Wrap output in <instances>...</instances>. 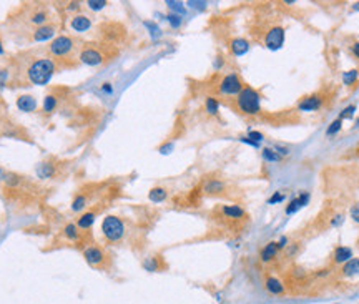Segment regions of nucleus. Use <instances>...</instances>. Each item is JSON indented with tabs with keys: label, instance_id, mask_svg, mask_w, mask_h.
I'll return each mask as SVG.
<instances>
[{
	"label": "nucleus",
	"instance_id": "nucleus-1",
	"mask_svg": "<svg viewBox=\"0 0 359 304\" xmlns=\"http://www.w3.org/2000/svg\"><path fill=\"white\" fill-rule=\"evenodd\" d=\"M55 62L50 58H39L32 62V65L27 68V76L30 84L34 85H47L55 74Z\"/></svg>",
	"mask_w": 359,
	"mask_h": 304
},
{
	"label": "nucleus",
	"instance_id": "nucleus-2",
	"mask_svg": "<svg viewBox=\"0 0 359 304\" xmlns=\"http://www.w3.org/2000/svg\"><path fill=\"white\" fill-rule=\"evenodd\" d=\"M236 105L238 110L244 113V115H259V112H261V95L253 86H244L236 96Z\"/></svg>",
	"mask_w": 359,
	"mask_h": 304
},
{
	"label": "nucleus",
	"instance_id": "nucleus-3",
	"mask_svg": "<svg viewBox=\"0 0 359 304\" xmlns=\"http://www.w3.org/2000/svg\"><path fill=\"white\" fill-rule=\"evenodd\" d=\"M127 228L122 218H118L115 214H108L103 218L102 223V234L105 236V240L108 243H120L125 238Z\"/></svg>",
	"mask_w": 359,
	"mask_h": 304
},
{
	"label": "nucleus",
	"instance_id": "nucleus-4",
	"mask_svg": "<svg viewBox=\"0 0 359 304\" xmlns=\"http://www.w3.org/2000/svg\"><path fill=\"white\" fill-rule=\"evenodd\" d=\"M75 48V40L69 37V35H59L57 38L52 40L49 52L52 56L55 58H67L72 55V52Z\"/></svg>",
	"mask_w": 359,
	"mask_h": 304
},
{
	"label": "nucleus",
	"instance_id": "nucleus-5",
	"mask_svg": "<svg viewBox=\"0 0 359 304\" xmlns=\"http://www.w3.org/2000/svg\"><path fill=\"white\" fill-rule=\"evenodd\" d=\"M243 88H244L243 80L238 74H228L223 76L220 80V84H218V92L225 96H233V95L238 96V94Z\"/></svg>",
	"mask_w": 359,
	"mask_h": 304
},
{
	"label": "nucleus",
	"instance_id": "nucleus-6",
	"mask_svg": "<svg viewBox=\"0 0 359 304\" xmlns=\"http://www.w3.org/2000/svg\"><path fill=\"white\" fill-rule=\"evenodd\" d=\"M284 37H286L284 28L281 27V25H274V27H271L266 32V37H264V45H266V48L276 52V50H279L284 45Z\"/></svg>",
	"mask_w": 359,
	"mask_h": 304
},
{
	"label": "nucleus",
	"instance_id": "nucleus-7",
	"mask_svg": "<svg viewBox=\"0 0 359 304\" xmlns=\"http://www.w3.org/2000/svg\"><path fill=\"white\" fill-rule=\"evenodd\" d=\"M83 258H85V261L90 266L102 268L107 261V253L100 246H87V248L83 250Z\"/></svg>",
	"mask_w": 359,
	"mask_h": 304
},
{
	"label": "nucleus",
	"instance_id": "nucleus-8",
	"mask_svg": "<svg viewBox=\"0 0 359 304\" xmlns=\"http://www.w3.org/2000/svg\"><path fill=\"white\" fill-rule=\"evenodd\" d=\"M79 58L82 64L85 65H90V66H97V65H102L103 60H105V56L98 48L95 47H90V45H85V47L82 48Z\"/></svg>",
	"mask_w": 359,
	"mask_h": 304
},
{
	"label": "nucleus",
	"instance_id": "nucleus-9",
	"mask_svg": "<svg viewBox=\"0 0 359 304\" xmlns=\"http://www.w3.org/2000/svg\"><path fill=\"white\" fill-rule=\"evenodd\" d=\"M324 105V95L322 94H313L304 98H301L298 103V112H318L319 108Z\"/></svg>",
	"mask_w": 359,
	"mask_h": 304
},
{
	"label": "nucleus",
	"instance_id": "nucleus-10",
	"mask_svg": "<svg viewBox=\"0 0 359 304\" xmlns=\"http://www.w3.org/2000/svg\"><path fill=\"white\" fill-rule=\"evenodd\" d=\"M309 200H311V194H309L308 192H301L298 196H294V198L288 203V206H286V214H294V213H298L301 208H304V206L309 203Z\"/></svg>",
	"mask_w": 359,
	"mask_h": 304
},
{
	"label": "nucleus",
	"instance_id": "nucleus-11",
	"mask_svg": "<svg viewBox=\"0 0 359 304\" xmlns=\"http://www.w3.org/2000/svg\"><path fill=\"white\" fill-rule=\"evenodd\" d=\"M264 288H266V291L273 296H283L286 292L284 282L276 276H268L266 281H264Z\"/></svg>",
	"mask_w": 359,
	"mask_h": 304
},
{
	"label": "nucleus",
	"instance_id": "nucleus-12",
	"mask_svg": "<svg viewBox=\"0 0 359 304\" xmlns=\"http://www.w3.org/2000/svg\"><path fill=\"white\" fill-rule=\"evenodd\" d=\"M351 258H354L352 256V250L349 248V246H336L334 251H332V261L336 262V264H344V262H347L351 260Z\"/></svg>",
	"mask_w": 359,
	"mask_h": 304
},
{
	"label": "nucleus",
	"instance_id": "nucleus-13",
	"mask_svg": "<svg viewBox=\"0 0 359 304\" xmlns=\"http://www.w3.org/2000/svg\"><path fill=\"white\" fill-rule=\"evenodd\" d=\"M55 35V25H42V27H37L34 30V35L32 38L35 42H47V40H50L52 37Z\"/></svg>",
	"mask_w": 359,
	"mask_h": 304
},
{
	"label": "nucleus",
	"instance_id": "nucleus-14",
	"mask_svg": "<svg viewBox=\"0 0 359 304\" xmlns=\"http://www.w3.org/2000/svg\"><path fill=\"white\" fill-rule=\"evenodd\" d=\"M221 213L225 218L230 220H243L246 218V211H244L239 204H223Z\"/></svg>",
	"mask_w": 359,
	"mask_h": 304
},
{
	"label": "nucleus",
	"instance_id": "nucleus-15",
	"mask_svg": "<svg viewBox=\"0 0 359 304\" xmlns=\"http://www.w3.org/2000/svg\"><path fill=\"white\" fill-rule=\"evenodd\" d=\"M17 108L20 112L32 113L37 110V100L32 95H20L17 98Z\"/></svg>",
	"mask_w": 359,
	"mask_h": 304
},
{
	"label": "nucleus",
	"instance_id": "nucleus-16",
	"mask_svg": "<svg viewBox=\"0 0 359 304\" xmlns=\"http://www.w3.org/2000/svg\"><path fill=\"white\" fill-rule=\"evenodd\" d=\"M230 50L231 54L235 56H243L244 54H248L249 50V42L246 38H241V37H236L233 38L230 42Z\"/></svg>",
	"mask_w": 359,
	"mask_h": 304
},
{
	"label": "nucleus",
	"instance_id": "nucleus-17",
	"mask_svg": "<svg viewBox=\"0 0 359 304\" xmlns=\"http://www.w3.org/2000/svg\"><path fill=\"white\" fill-rule=\"evenodd\" d=\"M341 274L344 278L359 276V258H351L349 261L341 266Z\"/></svg>",
	"mask_w": 359,
	"mask_h": 304
},
{
	"label": "nucleus",
	"instance_id": "nucleus-18",
	"mask_svg": "<svg viewBox=\"0 0 359 304\" xmlns=\"http://www.w3.org/2000/svg\"><path fill=\"white\" fill-rule=\"evenodd\" d=\"M70 25L75 32L82 34V32H87V30L92 27V20L88 17H85V15H75V17H72Z\"/></svg>",
	"mask_w": 359,
	"mask_h": 304
},
{
	"label": "nucleus",
	"instance_id": "nucleus-19",
	"mask_svg": "<svg viewBox=\"0 0 359 304\" xmlns=\"http://www.w3.org/2000/svg\"><path fill=\"white\" fill-rule=\"evenodd\" d=\"M278 246H276V241H271V243H268V244H264L263 246V250L259 251V258H261V261L263 262H269V261H273L274 258L278 256Z\"/></svg>",
	"mask_w": 359,
	"mask_h": 304
},
{
	"label": "nucleus",
	"instance_id": "nucleus-20",
	"mask_svg": "<svg viewBox=\"0 0 359 304\" xmlns=\"http://www.w3.org/2000/svg\"><path fill=\"white\" fill-rule=\"evenodd\" d=\"M226 184L220 182V180H208V182L203 184V192L206 194H221L225 192Z\"/></svg>",
	"mask_w": 359,
	"mask_h": 304
},
{
	"label": "nucleus",
	"instance_id": "nucleus-21",
	"mask_svg": "<svg viewBox=\"0 0 359 304\" xmlns=\"http://www.w3.org/2000/svg\"><path fill=\"white\" fill-rule=\"evenodd\" d=\"M95 218H97L95 211H87V213H83L79 218L77 226H79L80 230H90L93 226V223H95Z\"/></svg>",
	"mask_w": 359,
	"mask_h": 304
},
{
	"label": "nucleus",
	"instance_id": "nucleus-22",
	"mask_svg": "<svg viewBox=\"0 0 359 304\" xmlns=\"http://www.w3.org/2000/svg\"><path fill=\"white\" fill-rule=\"evenodd\" d=\"M166 196H168V192H166L165 188H161V186H155L150 190V193H148V200L152 203H161V202H165Z\"/></svg>",
	"mask_w": 359,
	"mask_h": 304
},
{
	"label": "nucleus",
	"instance_id": "nucleus-23",
	"mask_svg": "<svg viewBox=\"0 0 359 304\" xmlns=\"http://www.w3.org/2000/svg\"><path fill=\"white\" fill-rule=\"evenodd\" d=\"M37 174L40 178H52L55 174V164H52L50 162H45V163H40L37 166Z\"/></svg>",
	"mask_w": 359,
	"mask_h": 304
},
{
	"label": "nucleus",
	"instance_id": "nucleus-24",
	"mask_svg": "<svg viewBox=\"0 0 359 304\" xmlns=\"http://www.w3.org/2000/svg\"><path fill=\"white\" fill-rule=\"evenodd\" d=\"M161 262H160V256H150L143 261V270L148 272H157L160 271Z\"/></svg>",
	"mask_w": 359,
	"mask_h": 304
},
{
	"label": "nucleus",
	"instance_id": "nucleus-25",
	"mask_svg": "<svg viewBox=\"0 0 359 304\" xmlns=\"http://www.w3.org/2000/svg\"><path fill=\"white\" fill-rule=\"evenodd\" d=\"M49 20V12L44 8H39L37 12L32 14V17H30V22L35 24L37 27H42V25H45V22Z\"/></svg>",
	"mask_w": 359,
	"mask_h": 304
},
{
	"label": "nucleus",
	"instance_id": "nucleus-26",
	"mask_svg": "<svg viewBox=\"0 0 359 304\" xmlns=\"http://www.w3.org/2000/svg\"><path fill=\"white\" fill-rule=\"evenodd\" d=\"M64 234L69 238L70 241H79L80 240V228L75 223H69L64 228Z\"/></svg>",
	"mask_w": 359,
	"mask_h": 304
},
{
	"label": "nucleus",
	"instance_id": "nucleus-27",
	"mask_svg": "<svg viewBox=\"0 0 359 304\" xmlns=\"http://www.w3.org/2000/svg\"><path fill=\"white\" fill-rule=\"evenodd\" d=\"M359 78V70L357 68H352V70H347L342 74V84L346 86H352L357 82Z\"/></svg>",
	"mask_w": 359,
	"mask_h": 304
},
{
	"label": "nucleus",
	"instance_id": "nucleus-28",
	"mask_svg": "<svg viewBox=\"0 0 359 304\" xmlns=\"http://www.w3.org/2000/svg\"><path fill=\"white\" fill-rule=\"evenodd\" d=\"M205 108L208 115H218V112H220V102H218L215 96H208L205 102Z\"/></svg>",
	"mask_w": 359,
	"mask_h": 304
},
{
	"label": "nucleus",
	"instance_id": "nucleus-29",
	"mask_svg": "<svg viewBox=\"0 0 359 304\" xmlns=\"http://www.w3.org/2000/svg\"><path fill=\"white\" fill-rule=\"evenodd\" d=\"M261 154H263L264 162H268V163H278V162H281V156L276 152H274V148H263Z\"/></svg>",
	"mask_w": 359,
	"mask_h": 304
},
{
	"label": "nucleus",
	"instance_id": "nucleus-30",
	"mask_svg": "<svg viewBox=\"0 0 359 304\" xmlns=\"http://www.w3.org/2000/svg\"><path fill=\"white\" fill-rule=\"evenodd\" d=\"M166 5H168V8L171 10V14H176V15H183L186 14V7H185V4L183 2H175V0H168L166 2Z\"/></svg>",
	"mask_w": 359,
	"mask_h": 304
},
{
	"label": "nucleus",
	"instance_id": "nucleus-31",
	"mask_svg": "<svg viewBox=\"0 0 359 304\" xmlns=\"http://www.w3.org/2000/svg\"><path fill=\"white\" fill-rule=\"evenodd\" d=\"M143 25L148 28L150 37H152L153 40H157V38H160V37H161V35H163V32H161V28H160L158 25L155 24V22H150V20H147V22H143Z\"/></svg>",
	"mask_w": 359,
	"mask_h": 304
},
{
	"label": "nucleus",
	"instance_id": "nucleus-32",
	"mask_svg": "<svg viewBox=\"0 0 359 304\" xmlns=\"http://www.w3.org/2000/svg\"><path fill=\"white\" fill-rule=\"evenodd\" d=\"M341 128H342V120L336 118V120H332V122L329 123V126H327L326 136H334V135H337V133L341 132Z\"/></svg>",
	"mask_w": 359,
	"mask_h": 304
},
{
	"label": "nucleus",
	"instance_id": "nucleus-33",
	"mask_svg": "<svg viewBox=\"0 0 359 304\" xmlns=\"http://www.w3.org/2000/svg\"><path fill=\"white\" fill-rule=\"evenodd\" d=\"M88 203V198L85 196V194H77L75 200L72 202V210L74 211H82V210H85V206Z\"/></svg>",
	"mask_w": 359,
	"mask_h": 304
},
{
	"label": "nucleus",
	"instance_id": "nucleus-34",
	"mask_svg": "<svg viewBox=\"0 0 359 304\" xmlns=\"http://www.w3.org/2000/svg\"><path fill=\"white\" fill-rule=\"evenodd\" d=\"M57 108V96L55 95H47L44 98V112L52 113Z\"/></svg>",
	"mask_w": 359,
	"mask_h": 304
},
{
	"label": "nucleus",
	"instance_id": "nucleus-35",
	"mask_svg": "<svg viewBox=\"0 0 359 304\" xmlns=\"http://www.w3.org/2000/svg\"><path fill=\"white\" fill-rule=\"evenodd\" d=\"M356 110H357L356 105H347L346 108H342L341 113H339V116H337V118H339V120H342V122H344V120H351V118L354 116Z\"/></svg>",
	"mask_w": 359,
	"mask_h": 304
},
{
	"label": "nucleus",
	"instance_id": "nucleus-36",
	"mask_svg": "<svg viewBox=\"0 0 359 304\" xmlns=\"http://www.w3.org/2000/svg\"><path fill=\"white\" fill-rule=\"evenodd\" d=\"M166 20H168V24L171 25V28H180L181 24H183V17H181V15H176L171 12L166 15Z\"/></svg>",
	"mask_w": 359,
	"mask_h": 304
},
{
	"label": "nucleus",
	"instance_id": "nucleus-37",
	"mask_svg": "<svg viewBox=\"0 0 359 304\" xmlns=\"http://www.w3.org/2000/svg\"><path fill=\"white\" fill-rule=\"evenodd\" d=\"M284 200H286V193L281 192V190H278V192H274L271 196H269L268 204H279V203H283Z\"/></svg>",
	"mask_w": 359,
	"mask_h": 304
},
{
	"label": "nucleus",
	"instance_id": "nucleus-38",
	"mask_svg": "<svg viewBox=\"0 0 359 304\" xmlns=\"http://www.w3.org/2000/svg\"><path fill=\"white\" fill-rule=\"evenodd\" d=\"M87 5H88V8L93 10V12H100V10L107 7V2L105 0H88Z\"/></svg>",
	"mask_w": 359,
	"mask_h": 304
},
{
	"label": "nucleus",
	"instance_id": "nucleus-39",
	"mask_svg": "<svg viewBox=\"0 0 359 304\" xmlns=\"http://www.w3.org/2000/svg\"><path fill=\"white\" fill-rule=\"evenodd\" d=\"M5 183L9 184V186H17V184L20 183V176L19 174H15V173H5Z\"/></svg>",
	"mask_w": 359,
	"mask_h": 304
},
{
	"label": "nucleus",
	"instance_id": "nucleus-40",
	"mask_svg": "<svg viewBox=\"0 0 359 304\" xmlns=\"http://www.w3.org/2000/svg\"><path fill=\"white\" fill-rule=\"evenodd\" d=\"M248 138H249V140H253V142H256V143H259V145H261V142L264 140V135H263L261 132L249 130V132H248Z\"/></svg>",
	"mask_w": 359,
	"mask_h": 304
},
{
	"label": "nucleus",
	"instance_id": "nucleus-41",
	"mask_svg": "<svg viewBox=\"0 0 359 304\" xmlns=\"http://www.w3.org/2000/svg\"><path fill=\"white\" fill-rule=\"evenodd\" d=\"M349 216H351V220L354 221V223L359 224V203H356V204H352V206H351V210H349Z\"/></svg>",
	"mask_w": 359,
	"mask_h": 304
},
{
	"label": "nucleus",
	"instance_id": "nucleus-42",
	"mask_svg": "<svg viewBox=\"0 0 359 304\" xmlns=\"http://www.w3.org/2000/svg\"><path fill=\"white\" fill-rule=\"evenodd\" d=\"M342 223H344V214L342 213H337L332 216V220H331V226H334V228H337V226H341Z\"/></svg>",
	"mask_w": 359,
	"mask_h": 304
},
{
	"label": "nucleus",
	"instance_id": "nucleus-43",
	"mask_svg": "<svg viewBox=\"0 0 359 304\" xmlns=\"http://www.w3.org/2000/svg\"><path fill=\"white\" fill-rule=\"evenodd\" d=\"M186 5H190V7H193V8H198V10H205L208 2H193V0H190Z\"/></svg>",
	"mask_w": 359,
	"mask_h": 304
},
{
	"label": "nucleus",
	"instance_id": "nucleus-44",
	"mask_svg": "<svg viewBox=\"0 0 359 304\" xmlns=\"http://www.w3.org/2000/svg\"><path fill=\"white\" fill-rule=\"evenodd\" d=\"M276 246H278V250L288 248V238H286V236H281V238L276 241Z\"/></svg>",
	"mask_w": 359,
	"mask_h": 304
},
{
	"label": "nucleus",
	"instance_id": "nucleus-45",
	"mask_svg": "<svg viewBox=\"0 0 359 304\" xmlns=\"http://www.w3.org/2000/svg\"><path fill=\"white\" fill-rule=\"evenodd\" d=\"M7 78H9V72L7 70H0V88L7 84Z\"/></svg>",
	"mask_w": 359,
	"mask_h": 304
},
{
	"label": "nucleus",
	"instance_id": "nucleus-46",
	"mask_svg": "<svg viewBox=\"0 0 359 304\" xmlns=\"http://www.w3.org/2000/svg\"><path fill=\"white\" fill-rule=\"evenodd\" d=\"M239 142H243V143H246V145H249V146H253V148H259V143H256V142H253V140H249L248 136H241L239 138Z\"/></svg>",
	"mask_w": 359,
	"mask_h": 304
},
{
	"label": "nucleus",
	"instance_id": "nucleus-47",
	"mask_svg": "<svg viewBox=\"0 0 359 304\" xmlns=\"http://www.w3.org/2000/svg\"><path fill=\"white\" fill-rule=\"evenodd\" d=\"M171 150H173V143H165V145L160 146V153H163V154L170 153Z\"/></svg>",
	"mask_w": 359,
	"mask_h": 304
},
{
	"label": "nucleus",
	"instance_id": "nucleus-48",
	"mask_svg": "<svg viewBox=\"0 0 359 304\" xmlns=\"http://www.w3.org/2000/svg\"><path fill=\"white\" fill-rule=\"evenodd\" d=\"M274 152H276V153L279 154V156H286V154L289 153L288 148H286V146H279V145L274 146Z\"/></svg>",
	"mask_w": 359,
	"mask_h": 304
},
{
	"label": "nucleus",
	"instance_id": "nucleus-49",
	"mask_svg": "<svg viewBox=\"0 0 359 304\" xmlns=\"http://www.w3.org/2000/svg\"><path fill=\"white\" fill-rule=\"evenodd\" d=\"M102 92H105V94L112 95V94H113V86H112V84H103V85H102Z\"/></svg>",
	"mask_w": 359,
	"mask_h": 304
},
{
	"label": "nucleus",
	"instance_id": "nucleus-50",
	"mask_svg": "<svg viewBox=\"0 0 359 304\" xmlns=\"http://www.w3.org/2000/svg\"><path fill=\"white\" fill-rule=\"evenodd\" d=\"M351 52H352V55L356 56V58H359V42H354L351 45Z\"/></svg>",
	"mask_w": 359,
	"mask_h": 304
},
{
	"label": "nucleus",
	"instance_id": "nucleus-51",
	"mask_svg": "<svg viewBox=\"0 0 359 304\" xmlns=\"http://www.w3.org/2000/svg\"><path fill=\"white\" fill-rule=\"evenodd\" d=\"M221 65H223V58L221 56H218V60H216V64H215V68H221Z\"/></svg>",
	"mask_w": 359,
	"mask_h": 304
},
{
	"label": "nucleus",
	"instance_id": "nucleus-52",
	"mask_svg": "<svg viewBox=\"0 0 359 304\" xmlns=\"http://www.w3.org/2000/svg\"><path fill=\"white\" fill-rule=\"evenodd\" d=\"M69 8H70V10H75V8L79 10V8H80V4H79V2H72Z\"/></svg>",
	"mask_w": 359,
	"mask_h": 304
},
{
	"label": "nucleus",
	"instance_id": "nucleus-53",
	"mask_svg": "<svg viewBox=\"0 0 359 304\" xmlns=\"http://www.w3.org/2000/svg\"><path fill=\"white\" fill-rule=\"evenodd\" d=\"M296 251H298V246H291V248H289V251H288V254L291 256V254H296Z\"/></svg>",
	"mask_w": 359,
	"mask_h": 304
},
{
	"label": "nucleus",
	"instance_id": "nucleus-54",
	"mask_svg": "<svg viewBox=\"0 0 359 304\" xmlns=\"http://www.w3.org/2000/svg\"><path fill=\"white\" fill-rule=\"evenodd\" d=\"M4 178H5V172H4L2 168H0V180H4Z\"/></svg>",
	"mask_w": 359,
	"mask_h": 304
},
{
	"label": "nucleus",
	"instance_id": "nucleus-55",
	"mask_svg": "<svg viewBox=\"0 0 359 304\" xmlns=\"http://www.w3.org/2000/svg\"><path fill=\"white\" fill-rule=\"evenodd\" d=\"M352 8H354V10H359V2H356L354 5H352Z\"/></svg>",
	"mask_w": 359,
	"mask_h": 304
},
{
	"label": "nucleus",
	"instance_id": "nucleus-56",
	"mask_svg": "<svg viewBox=\"0 0 359 304\" xmlns=\"http://www.w3.org/2000/svg\"><path fill=\"white\" fill-rule=\"evenodd\" d=\"M4 54V47H2V42H0V55Z\"/></svg>",
	"mask_w": 359,
	"mask_h": 304
},
{
	"label": "nucleus",
	"instance_id": "nucleus-57",
	"mask_svg": "<svg viewBox=\"0 0 359 304\" xmlns=\"http://www.w3.org/2000/svg\"><path fill=\"white\" fill-rule=\"evenodd\" d=\"M356 128H359V118H357V120H356V125H354Z\"/></svg>",
	"mask_w": 359,
	"mask_h": 304
}]
</instances>
